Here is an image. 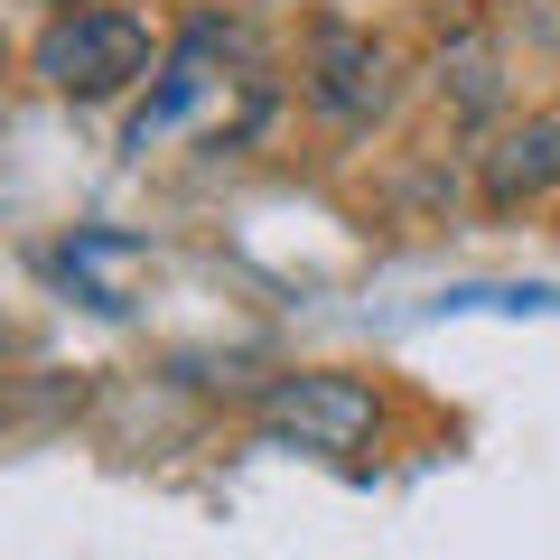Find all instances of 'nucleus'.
<instances>
[{
  "mask_svg": "<svg viewBox=\"0 0 560 560\" xmlns=\"http://www.w3.org/2000/svg\"><path fill=\"white\" fill-rule=\"evenodd\" d=\"M150 66H160V38H150L140 10H66L38 38V75H47V94H66V103H113V94H131Z\"/></svg>",
  "mask_w": 560,
  "mask_h": 560,
  "instance_id": "1",
  "label": "nucleus"
},
{
  "mask_svg": "<svg viewBox=\"0 0 560 560\" xmlns=\"http://www.w3.org/2000/svg\"><path fill=\"white\" fill-rule=\"evenodd\" d=\"M253 420H261L271 448L355 458V448H374V430H383V393L364 374H280V383H261Z\"/></svg>",
  "mask_w": 560,
  "mask_h": 560,
  "instance_id": "2",
  "label": "nucleus"
},
{
  "mask_svg": "<svg viewBox=\"0 0 560 560\" xmlns=\"http://www.w3.org/2000/svg\"><path fill=\"white\" fill-rule=\"evenodd\" d=\"M300 94L318 103L327 121L364 131V121L393 113V47L364 38V28H318V38H308V66H300Z\"/></svg>",
  "mask_w": 560,
  "mask_h": 560,
  "instance_id": "3",
  "label": "nucleus"
},
{
  "mask_svg": "<svg viewBox=\"0 0 560 560\" xmlns=\"http://www.w3.org/2000/svg\"><path fill=\"white\" fill-rule=\"evenodd\" d=\"M560 187V113L514 121V131L486 150V206H533Z\"/></svg>",
  "mask_w": 560,
  "mask_h": 560,
  "instance_id": "4",
  "label": "nucleus"
},
{
  "mask_svg": "<svg viewBox=\"0 0 560 560\" xmlns=\"http://www.w3.org/2000/svg\"><path fill=\"white\" fill-rule=\"evenodd\" d=\"M0 75H10V28H0Z\"/></svg>",
  "mask_w": 560,
  "mask_h": 560,
  "instance_id": "5",
  "label": "nucleus"
}]
</instances>
